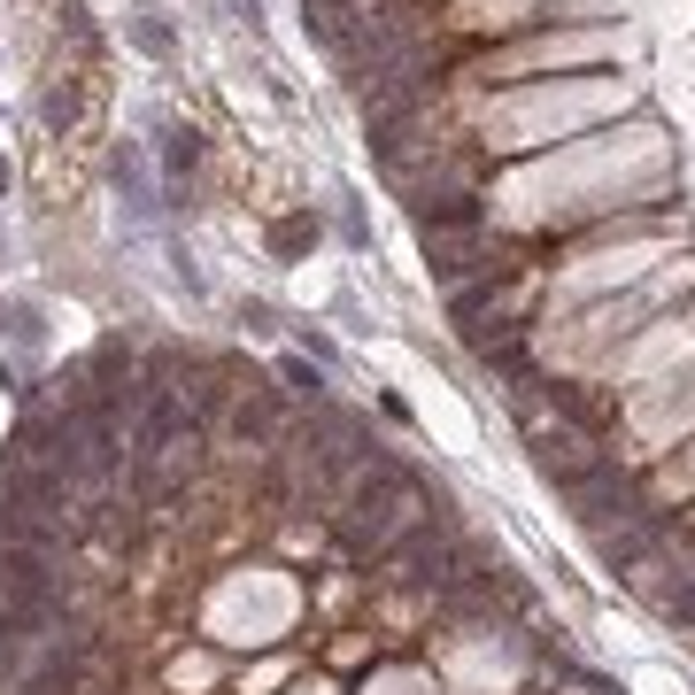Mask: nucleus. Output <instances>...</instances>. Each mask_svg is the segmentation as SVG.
<instances>
[{"label":"nucleus","instance_id":"obj_1","mask_svg":"<svg viewBox=\"0 0 695 695\" xmlns=\"http://www.w3.org/2000/svg\"><path fill=\"white\" fill-rule=\"evenodd\" d=\"M417 517H425L417 472L394 464V456H371L356 479H348V495H340V541L356 549V557H387Z\"/></svg>","mask_w":695,"mask_h":695},{"label":"nucleus","instance_id":"obj_8","mask_svg":"<svg viewBox=\"0 0 695 695\" xmlns=\"http://www.w3.org/2000/svg\"><path fill=\"white\" fill-rule=\"evenodd\" d=\"M672 611H680V619L695 626V587H680V602H672Z\"/></svg>","mask_w":695,"mask_h":695},{"label":"nucleus","instance_id":"obj_7","mask_svg":"<svg viewBox=\"0 0 695 695\" xmlns=\"http://www.w3.org/2000/svg\"><path fill=\"white\" fill-rule=\"evenodd\" d=\"M286 387H294V394H309V402H317V394H325V379H317V364H302V356H294V364H286Z\"/></svg>","mask_w":695,"mask_h":695},{"label":"nucleus","instance_id":"obj_3","mask_svg":"<svg viewBox=\"0 0 695 695\" xmlns=\"http://www.w3.org/2000/svg\"><path fill=\"white\" fill-rule=\"evenodd\" d=\"M564 495H572V517H580V526H595V534H611V526H634V517H642V502H634V487L611 472V456H602L587 479H572Z\"/></svg>","mask_w":695,"mask_h":695},{"label":"nucleus","instance_id":"obj_4","mask_svg":"<svg viewBox=\"0 0 695 695\" xmlns=\"http://www.w3.org/2000/svg\"><path fill=\"white\" fill-rule=\"evenodd\" d=\"M534 464H541V479L572 487V479H587V472L602 464V449L587 441V432H572V425H541V432H534Z\"/></svg>","mask_w":695,"mask_h":695},{"label":"nucleus","instance_id":"obj_6","mask_svg":"<svg viewBox=\"0 0 695 695\" xmlns=\"http://www.w3.org/2000/svg\"><path fill=\"white\" fill-rule=\"evenodd\" d=\"M649 557H657V526H649V517L602 534V564H611V572H634V564H649Z\"/></svg>","mask_w":695,"mask_h":695},{"label":"nucleus","instance_id":"obj_2","mask_svg":"<svg viewBox=\"0 0 695 695\" xmlns=\"http://www.w3.org/2000/svg\"><path fill=\"white\" fill-rule=\"evenodd\" d=\"M356 94H364V117H371V124L417 117V109H425V94H432V54H425V47H410V54H394V62L364 70V77H356Z\"/></svg>","mask_w":695,"mask_h":695},{"label":"nucleus","instance_id":"obj_5","mask_svg":"<svg viewBox=\"0 0 695 695\" xmlns=\"http://www.w3.org/2000/svg\"><path fill=\"white\" fill-rule=\"evenodd\" d=\"M271 432H279V394H271V387H247V394L232 402V441H240V449H264Z\"/></svg>","mask_w":695,"mask_h":695}]
</instances>
